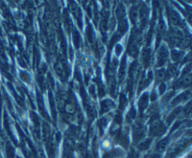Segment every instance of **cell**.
I'll list each match as a JSON object with an SVG mask.
<instances>
[{
  "label": "cell",
  "instance_id": "5b68a950",
  "mask_svg": "<svg viewBox=\"0 0 192 158\" xmlns=\"http://www.w3.org/2000/svg\"><path fill=\"white\" fill-rule=\"evenodd\" d=\"M111 104H112V101L109 100V99L102 101V103H101V109H102V111H103V112L109 111V110L111 109V108H112V105H111Z\"/></svg>",
  "mask_w": 192,
  "mask_h": 158
},
{
  "label": "cell",
  "instance_id": "8992f818",
  "mask_svg": "<svg viewBox=\"0 0 192 158\" xmlns=\"http://www.w3.org/2000/svg\"><path fill=\"white\" fill-rule=\"evenodd\" d=\"M171 57L174 61H179L182 57H183V53L179 51H174L171 53Z\"/></svg>",
  "mask_w": 192,
  "mask_h": 158
},
{
  "label": "cell",
  "instance_id": "3957f363",
  "mask_svg": "<svg viewBox=\"0 0 192 158\" xmlns=\"http://www.w3.org/2000/svg\"><path fill=\"white\" fill-rule=\"evenodd\" d=\"M147 105H148V95L146 94L142 95L140 101H139V109L141 110H143L147 108Z\"/></svg>",
  "mask_w": 192,
  "mask_h": 158
},
{
  "label": "cell",
  "instance_id": "52a82bcc",
  "mask_svg": "<svg viewBox=\"0 0 192 158\" xmlns=\"http://www.w3.org/2000/svg\"><path fill=\"white\" fill-rule=\"evenodd\" d=\"M127 158H139V153L136 151H130V153L128 154Z\"/></svg>",
  "mask_w": 192,
  "mask_h": 158
},
{
  "label": "cell",
  "instance_id": "277c9868",
  "mask_svg": "<svg viewBox=\"0 0 192 158\" xmlns=\"http://www.w3.org/2000/svg\"><path fill=\"white\" fill-rule=\"evenodd\" d=\"M151 143H152V139H146V140H144V141L140 142V144H139V146H138L139 151H146V150L150 147Z\"/></svg>",
  "mask_w": 192,
  "mask_h": 158
},
{
  "label": "cell",
  "instance_id": "7a4b0ae2",
  "mask_svg": "<svg viewBox=\"0 0 192 158\" xmlns=\"http://www.w3.org/2000/svg\"><path fill=\"white\" fill-rule=\"evenodd\" d=\"M169 57V52L166 48L162 47L158 53V55H157V62H158V65L159 66H162L166 63L167 59Z\"/></svg>",
  "mask_w": 192,
  "mask_h": 158
},
{
  "label": "cell",
  "instance_id": "6da1fadb",
  "mask_svg": "<svg viewBox=\"0 0 192 158\" xmlns=\"http://www.w3.org/2000/svg\"><path fill=\"white\" fill-rule=\"evenodd\" d=\"M165 130H166V127L164 126V124L162 123H160L159 121H155L150 127V134L153 137L162 136L164 134Z\"/></svg>",
  "mask_w": 192,
  "mask_h": 158
}]
</instances>
